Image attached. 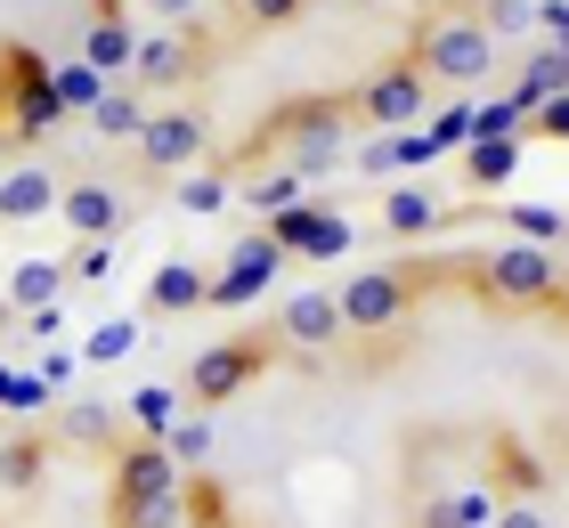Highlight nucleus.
<instances>
[{
	"label": "nucleus",
	"mask_w": 569,
	"mask_h": 528,
	"mask_svg": "<svg viewBox=\"0 0 569 528\" xmlns=\"http://www.w3.org/2000/svg\"><path fill=\"white\" fill-rule=\"evenodd\" d=\"M284 155L301 179H326L350 163V98H293L252 130V155Z\"/></svg>",
	"instance_id": "obj_1"
},
{
	"label": "nucleus",
	"mask_w": 569,
	"mask_h": 528,
	"mask_svg": "<svg viewBox=\"0 0 569 528\" xmlns=\"http://www.w3.org/2000/svg\"><path fill=\"white\" fill-rule=\"evenodd\" d=\"M188 512V471L163 439H131L114 456V520L122 528H179Z\"/></svg>",
	"instance_id": "obj_2"
},
{
	"label": "nucleus",
	"mask_w": 569,
	"mask_h": 528,
	"mask_svg": "<svg viewBox=\"0 0 569 528\" xmlns=\"http://www.w3.org/2000/svg\"><path fill=\"white\" fill-rule=\"evenodd\" d=\"M416 66L431 73V82H456V90H472L488 66H497V33L472 17V0L463 9H439L416 24Z\"/></svg>",
	"instance_id": "obj_3"
},
{
	"label": "nucleus",
	"mask_w": 569,
	"mask_h": 528,
	"mask_svg": "<svg viewBox=\"0 0 569 528\" xmlns=\"http://www.w3.org/2000/svg\"><path fill=\"white\" fill-rule=\"evenodd\" d=\"M66 106H58V66L41 58V49L24 41H0V130L9 139H41V130H58Z\"/></svg>",
	"instance_id": "obj_4"
},
{
	"label": "nucleus",
	"mask_w": 569,
	"mask_h": 528,
	"mask_svg": "<svg viewBox=\"0 0 569 528\" xmlns=\"http://www.w3.org/2000/svg\"><path fill=\"white\" fill-rule=\"evenodd\" d=\"M480 293L505 301V309H546V301H561V260H553V245H505V252H488L480 260Z\"/></svg>",
	"instance_id": "obj_5"
},
{
	"label": "nucleus",
	"mask_w": 569,
	"mask_h": 528,
	"mask_svg": "<svg viewBox=\"0 0 569 528\" xmlns=\"http://www.w3.org/2000/svg\"><path fill=\"white\" fill-rule=\"evenodd\" d=\"M350 114H358V122H375V130H416V122L431 114V73H423L416 58H391V66H375L367 82H358Z\"/></svg>",
	"instance_id": "obj_6"
},
{
	"label": "nucleus",
	"mask_w": 569,
	"mask_h": 528,
	"mask_svg": "<svg viewBox=\"0 0 569 528\" xmlns=\"http://www.w3.org/2000/svg\"><path fill=\"white\" fill-rule=\"evenodd\" d=\"M416 293H423V277L416 269H358L342 293V333H391L407 309H416Z\"/></svg>",
	"instance_id": "obj_7"
},
{
	"label": "nucleus",
	"mask_w": 569,
	"mask_h": 528,
	"mask_svg": "<svg viewBox=\"0 0 569 528\" xmlns=\"http://www.w3.org/2000/svg\"><path fill=\"white\" fill-rule=\"evenodd\" d=\"M277 366V341H212V350H196V366H188V407H220V399H237L244 382H261Z\"/></svg>",
	"instance_id": "obj_8"
},
{
	"label": "nucleus",
	"mask_w": 569,
	"mask_h": 528,
	"mask_svg": "<svg viewBox=\"0 0 569 528\" xmlns=\"http://www.w3.org/2000/svg\"><path fill=\"white\" fill-rule=\"evenodd\" d=\"M203 139H212L203 106H171V114H147V130H139V163H147V179L188 171L196 155H203Z\"/></svg>",
	"instance_id": "obj_9"
},
{
	"label": "nucleus",
	"mask_w": 569,
	"mask_h": 528,
	"mask_svg": "<svg viewBox=\"0 0 569 528\" xmlns=\"http://www.w3.org/2000/svg\"><path fill=\"white\" fill-rule=\"evenodd\" d=\"M284 269V245H277V236L261 228V236H244V245H237V260H228V277H212V293H203V301H212V309H244L252 293H261V285Z\"/></svg>",
	"instance_id": "obj_10"
},
{
	"label": "nucleus",
	"mask_w": 569,
	"mask_h": 528,
	"mask_svg": "<svg viewBox=\"0 0 569 528\" xmlns=\"http://www.w3.org/2000/svg\"><path fill=\"white\" fill-rule=\"evenodd\" d=\"M196 66H203V41L196 33H147L131 49V73L147 90H171V82H196Z\"/></svg>",
	"instance_id": "obj_11"
},
{
	"label": "nucleus",
	"mask_w": 569,
	"mask_h": 528,
	"mask_svg": "<svg viewBox=\"0 0 569 528\" xmlns=\"http://www.w3.org/2000/svg\"><path fill=\"white\" fill-rule=\"evenodd\" d=\"M58 171L49 163H17V171H0V228H24V220H49L58 211Z\"/></svg>",
	"instance_id": "obj_12"
},
{
	"label": "nucleus",
	"mask_w": 569,
	"mask_h": 528,
	"mask_svg": "<svg viewBox=\"0 0 569 528\" xmlns=\"http://www.w3.org/2000/svg\"><path fill=\"white\" fill-rule=\"evenodd\" d=\"M58 220L73 236H114L122 220H131V203H122V188H107V179H73V188L58 196Z\"/></svg>",
	"instance_id": "obj_13"
},
{
	"label": "nucleus",
	"mask_w": 569,
	"mask_h": 528,
	"mask_svg": "<svg viewBox=\"0 0 569 528\" xmlns=\"http://www.w3.org/2000/svg\"><path fill=\"white\" fill-rule=\"evenodd\" d=\"M333 333H342V301H333L326 285H309V293L284 301V341H293V350H326Z\"/></svg>",
	"instance_id": "obj_14"
},
{
	"label": "nucleus",
	"mask_w": 569,
	"mask_h": 528,
	"mask_svg": "<svg viewBox=\"0 0 569 528\" xmlns=\"http://www.w3.org/2000/svg\"><path fill=\"white\" fill-rule=\"evenodd\" d=\"M203 293H212V277L196 260H163L147 277V317H188V309H203Z\"/></svg>",
	"instance_id": "obj_15"
},
{
	"label": "nucleus",
	"mask_w": 569,
	"mask_h": 528,
	"mask_svg": "<svg viewBox=\"0 0 569 528\" xmlns=\"http://www.w3.org/2000/svg\"><path fill=\"white\" fill-rule=\"evenodd\" d=\"M131 49H139L131 9H122V0H107V9H98V24L82 33V58H90L98 73H122V66H131Z\"/></svg>",
	"instance_id": "obj_16"
},
{
	"label": "nucleus",
	"mask_w": 569,
	"mask_h": 528,
	"mask_svg": "<svg viewBox=\"0 0 569 528\" xmlns=\"http://www.w3.org/2000/svg\"><path fill=\"white\" fill-rule=\"evenodd\" d=\"M66 285H73V277H66V260H17L0 293H9V301H17V317H24V309H49V301L66 293Z\"/></svg>",
	"instance_id": "obj_17"
},
{
	"label": "nucleus",
	"mask_w": 569,
	"mask_h": 528,
	"mask_svg": "<svg viewBox=\"0 0 569 528\" xmlns=\"http://www.w3.org/2000/svg\"><path fill=\"white\" fill-rule=\"evenodd\" d=\"M497 520V488H456V496H431L416 528H488Z\"/></svg>",
	"instance_id": "obj_18"
},
{
	"label": "nucleus",
	"mask_w": 569,
	"mask_h": 528,
	"mask_svg": "<svg viewBox=\"0 0 569 528\" xmlns=\"http://www.w3.org/2000/svg\"><path fill=\"white\" fill-rule=\"evenodd\" d=\"M561 90H569V49L553 41V49H537V58H529V73H521V90H512V106H521V114H537V106L561 98Z\"/></svg>",
	"instance_id": "obj_19"
},
{
	"label": "nucleus",
	"mask_w": 569,
	"mask_h": 528,
	"mask_svg": "<svg viewBox=\"0 0 569 528\" xmlns=\"http://www.w3.org/2000/svg\"><path fill=\"white\" fill-rule=\"evenodd\" d=\"M439 220H448V211H439L431 188H391V196H382V228H391V236H431Z\"/></svg>",
	"instance_id": "obj_20"
},
{
	"label": "nucleus",
	"mask_w": 569,
	"mask_h": 528,
	"mask_svg": "<svg viewBox=\"0 0 569 528\" xmlns=\"http://www.w3.org/2000/svg\"><path fill=\"white\" fill-rule=\"evenodd\" d=\"M512 171H521V139H472L463 147V179L472 188H505Z\"/></svg>",
	"instance_id": "obj_21"
},
{
	"label": "nucleus",
	"mask_w": 569,
	"mask_h": 528,
	"mask_svg": "<svg viewBox=\"0 0 569 528\" xmlns=\"http://www.w3.org/2000/svg\"><path fill=\"white\" fill-rule=\"evenodd\" d=\"M179 399H188V390H163V382H139V390H131V407H122V415H131V422H139V439H171V422H179Z\"/></svg>",
	"instance_id": "obj_22"
},
{
	"label": "nucleus",
	"mask_w": 569,
	"mask_h": 528,
	"mask_svg": "<svg viewBox=\"0 0 569 528\" xmlns=\"http://www.w3.org/2000/svg\"><path fill=\"white\" fill-rule=\"evenodd\" d=\"M301 188H309V179H301L293 163H284V171H252V179H244V203L261 211V220H277V211L301 203Z\"/></svg>",
	"instance_id": "obj_23"
},
{
	"label": "nucleus",
	"mask_w": 569,
	"mask_h": 528,
	"mask_svg": "<svg viewBox=\"0 0 569 528\" xmlns=\"http://www.w3.org/2000/svg\"><path fill=\"white\" fill-rule=\"evenodd\" d=\"M90 130H98V139H139V130H147L139 90H107V98L90 106Z\"/></svg>",
	"instance_id": "obj_24"
},
{
	"label": "nucleus",
	"mask_w": 569,
	"mask_h": 528,
	"mask_svg": "<svg viewBox=\"0 0 569 528\" xmlns=\"http://www.w3.org/2000/svg\"><path fill=\"white\" fill-rule=\"evenodd\" d=\"M497 480H505V496H546V471L529 464V447L512 431H497Z\"/></svg>",
	"instance_id": "obj_25"
},
{
	"label": "nucleus",
	"mask_w": 569,
	"mask_h": 528,
	"mask_svg": "<svg viewBox=\"0 0 569 528\" xmlns=\"http://www.w3.org/2000/svg\"><path fill=\"white\" fill-rule=\"evenodd\" d=\"M41 464H49V447L24 431V439H0V488H41Z\"/></svg>",
	"instance_id": "obj_26"
},
{
	"label": "nucleus",
	"mask_w": 569,
	"mask_h": 528,
	"mask_svg": "<svg viewBox=\"0 0 569 528\" xmlns=\"http://www.w3.org/2000/svg\"><path fill=\"white\" fill-rule=\"evenodd\" d=\"M98 98H107V73H98L90 58H73V66H58V106H66V114H90Z\"/></svg>",
	"instance_id": "obj_27"
},
{
	"label": "nucleus",
	"mask_w": 569,
	"mask_h": 528,
	"mask_svg": "<svg viewBox=\"0 0 569 528\" xmlns=\"http://www.w3.org/2000/svg\"><path fill=\"white\" fill-rule=\"evenodd\" d=\"M139 350V317H107L90 341H82V366H114V358H131Z\"/></svg>",
	"instance_id": "obj_28"
},
{
	"label": "nucleus",
	"mask_w": 569,
	"mask_h": 528,
	"mask_svg": "<svg viewBox=\"0 0 569 528\" xmlns=\"http://www.w3.org/2000/svg\"><path fill=\"white\" fill-rule=\"evenodd\" d=\"M107 269H114V236H73L66 277H73V285H107Z\"/></svg>",
	"instance_id": "obj_29"
},
{
	"label": "nucleus",
	"mask_w": 569,
	"mask_h": 528,
	"mask_svg": "<svg viewBox=\"0 0 569 528\" xmlns=\"http://www.w3.org/2000/svg\"><path fill=\"white\" fill-rule=\"evenodd\" d=\"M472 17L505 41V33H529V24H537V0H472Z\"/></svg>",
	"instance_id": "obj_30"
},
{
	"label": "nucleus",
	"mask_w": 569,
	"mask_h": 528,
	"mask_svg": "<svg viewBox=\"0 0 569 528\" xmlns=\"http://www.w3.org/2000/svg\"><path fill=\"white\" fill-rule=\"evenodd\" d=\"M163 447L179 456V471H188V464H203V456H212V422H203V415H179Z\"/></svg>",
	"instance_id": "obj_31"
},
{
	"label": "nucleus",
	"mask_w": 569,
	"mask_h": 528,
	"mask_svg": "<svg viewBox=\"0 0 569 528\" xmlns=\"http://www.w3.org/2000/svg\"><path fill=\"white\" fill-rule=\"evenodd\" d=\"M0 407L41 415V407H49V382H41V375H17V366H0Z\"/></svg>",
	"instance_id": "obj_32"
},
{
	"label": "nucleus",
	"mask_w": 569,
	"mask_h": 528,
	"mask_svg": "<svg viewBox=\"0 0 569 528\" xmlns=\"http://www.w3.org/2000/svg\"><path fill=\"white\" fill-rule=\"evenodd\" d=\"M228 188H237L228 171H196L188 188H179V211H228Z\"/></svg>",
	"instance_id": "obj_33"
},
{
	"label": "nucleus",
	"mask_w": 569,
	"mask_h": 528,
	"mask_svg": "<svg viewBox=\"0 0 569 528\" xmlns=\"http://www.w3.org/2000/svg\"><path fill=\"white\" fill-rule=\"evenodd\" d=\"M488 528H553V512H546V496H497Z\"/></svg>",
	"instance_id": "obj_34"
},
{
	"label": "nucleus",
	"mask_w": 569,
	"mask_h": 528,
	"mask_svg": "<svg viewBox=\"0 0 569 528\" xmlns=\"http://www.w3.org/2000/svg\"><path fill=\"white\" fill-rule=\"evenodd\" d=\"M529 114L512 98H497V106H472V139H512V130H521Z\"/></svg>",
	"instance_id": "obj_35"
},
{
	"label": "nucleus",
	"mask_w": 569,
	"mask_h": 528,
	"mask_svg": "<svg viewBox=\"0 0 569 528\" xmlns=\"http://www.w3.org/2000/svg\"><path fill=\"white\" fill-rule=\"evenodd\" d=\"M512 228H521V245H561V236H569V220H561V211H537V203H521V211H512Z\"/></svg>",
	"instance_id": "obj_36"
},
{
	"label": "nucleus",
	"mask_w": 569,
	"mask_h": 528,
	"mask_svg": "<svg viewBox=\"0 0 569 528\" xmlns=\"http://www.w3.org/2000/svg\"><path fill=\"white\" fill-rule=\"evenodd\" d=\"M66 439H82V447L114 439V415H107V407H66Z\"/></svg>",
	"instance_id": "obj_37"
},
{
	"label": "nucleus",
	"mask_w": 569,
	"mask_h": 528,
	"mask_svg": "<svg viewBox=\"0 0 569 528\" xmlns=\"http://www.w3.org/2000/svg\"><path fill=\"white\" fill-rule=\"evenodd\" d=\"M301 0H244V33H269V24H293Z\"/></svg>",
	"instance_id": "obj_38"
},
{
	"label": "nucleus",
	"mask_w": 569,
	"mask_h": 528,
	"mask_svg": "<svg viewBox=\"0 0 569 528\" xmlns=\"http://www.w3.org/2000/svg\"><path fill=\"white\" fill-rule=\"evenodd\" d=\"M139 9H147L154 24H196V9H203V0H139Z\"/></svg>",
	"instance_id": "obj_39"
},
{
	"label": "nucleus",
	"mask_w": 569,
	"mask_h": 528,
	"mask_svg": "<svg viewBox=\"0 0 569 528\" xmlns=\"http://www.w3.org/2000/svg\"><path fill=\"white\" fill-rule=\"evenodd\" d=\"M537 130H546V139H569V90L537 106Z\"/></svg>",
	"instance_id": "obj_40"
},
{
	"label": "nucleus",
	"mask_w": 569,
	"mask_h": 528,
	"mask_svg": "<svg viewBox=\"0 0 569 528\" xmlns=\"http://www.w3.org/2000/svg\"><path fill=\"white\" fill-rule=\"evenodd\" d=\"M0 333H17V301L9 293H0Z\"/></svg>",
	"instance_id": "obj_41"
},
{
	"label": "nucleus",
	"mask_w": 569,
	"mask_h": 528,
	"mask_svg": "<svg viewBox=\"0 0 569 528\" xmlns=\"http://www.w3.org/2000/svg\"><path fill=\"white\" fill-rule=\"evenodd\" d=\"M0 171H9V130H0Z\"/></svg>",
	"instance_id": "obj_42"
}]
</instances>
